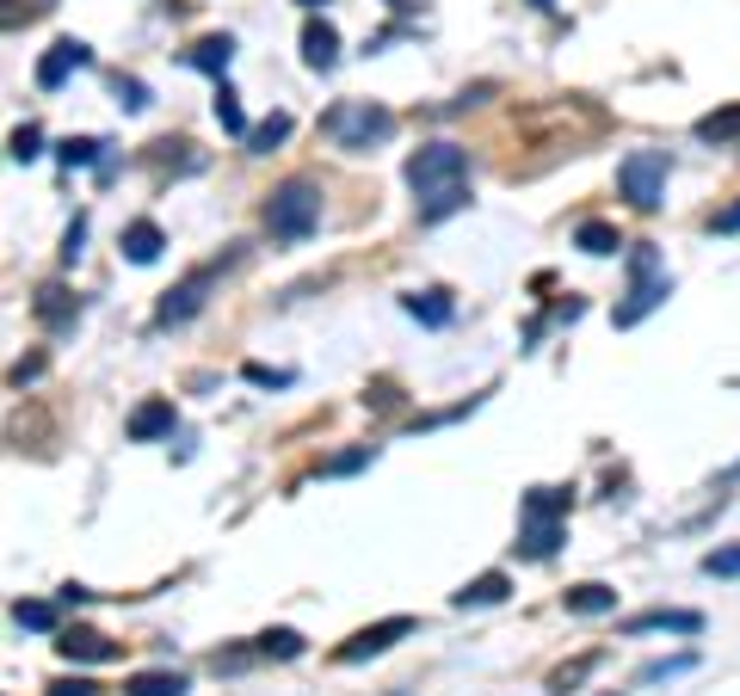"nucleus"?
Listing matches in <instances>:
<instances>
[{"instance_id":"nucleus-1","label":"nucleus","mask_w":740,"mask_h":696,"mask_svg":"<svg viewBox=\"0 0 740 696\" xmlns=\"http://www.w3.org/2000/svg\"><path fill=\"white\" fill-rule=\"evenodd\" d=\"M408 186L420 222H444L470 203V155L457 142H426L420 155H408Z\"/></svg>"},{"instance_id":"nucleus-2","label":"nucleus","mask_w":740,"mask_h":696,"mask_svg":"<svg viewBox=\"0 0 740 696\" xmlns=\"http://www.w3.org/2000/svg\"><path fill=\"white\" fill-rule=\"evenodd\" d=\"M321 222V186L316 179H284L266 203V229L272 241H309Z\"/></svg>"},{"instance_id":"nucleus-3","label":"nucleus","mask_w":740,"mask_h":696,"mask_svg":"<svg viewBox=\"0 0 740 696\" xmlns=\"http://www.w3.org/2000/svg\"><path fill=\"white\" fill-rule=\"evenodd\" d=\"M389 130H395V118L383 106H371V99H346V106L328 111V136L340 148H352V155H371V142H383Z\"/></svg>"},{"instance_id":"nucleus-4","label":"nucleus","mask_w":740,"mask_h":696,"mask_svg":"<svg viewBox=\"0 0 740 696\" xmlns=\"http://www.w3.org/2000/svg\"><path fill=\"white\" fill-rule=\"evenodd\" d=\"M666 302V272H661V253L654 247H630V302L617 309V327H636L648 309Z\"/></svg>"},{"instance_id":"nucleus-5","label":"nucleus","mask_w":740,"mask_h":696,"mask_svg":"<svg viewBox=\"0 0 740 696\" xmlns=\"http://www.w3.org/2000/svg\"><path fill=\"white\" fill-rule=\"evenodd\" d=\"M617 191H623L636 210H661V198H666V155L661 148H636V155H623Z\"/></svg>"},{"instance_id":"nucleus-6","label":"nucleus","mask_w":740,"mask_h":696,"mask_svg":"<svg viewBox=\"0 0 740 696\" xmlns=\"http://www.w3.org/2000/svg\"><path fill=\"white\" fill-rule=\"evenodd\" d=\"M210 290H217V265H205V272H191L186 284H174V290H167V302L155 309V321L161 327H186L191 314L210 302Z\"/></svg>"},{"instance_id":"nucleus-7","label":"nucleus","mask_w":740,"mask_h":696,"mask_svg":"<svg viewBox=\"0 0 740 696\" xmlns=\"http://www.w3.org/2000/svg\"><path fill=\"white\" fill-rule=\"evenodd\" d=\"M413 634V617H383V622H371V629H358L346 641V648L333 653L340 665H358V660H377V653H389L395 641H408Z\"/></svg>"},{"instance_id":"nucleus-8","label":"nucleus","mask_w":740,"mask_h":696,"mask_svg":"<svg viewBox=\"0 0 740 696\" xmlns=\"http://www.w3.org/2000/svg\"><path fill=\"white\" fill-rule=\"evenodd\" d=\"M87 63H93V49L80 44V37H63V44H49V56L37 63V87H44V93H56V87H63L75 68H87Z\"/></svg>"},{"instance_id":"nucleus-9","label":"nucleus","mask_w":740,"mask_h":696,"mask_svg":"<svg viewBox=\"0 0 740 696\" xmlns=\"http://www.w3.org/2000/svg\"><path fill=\"white\" fill-rule=\"evenodd\" d=\"M32 309H37V321H44L49 333H68V327L80 321V302H75V296H68V290H63V284H44V290H37V302H32Z\"/></svg>"},{"instance_id":"nucleus-10","label":"nucleus","mask_w":740,"mask_h":696,"mask_svg":"<svg viewBox=\"0 0 740 696\" xmlns=\"http://www.w3.org/2000/svg\"><path fill=\"white\" fill-rule=\"evenodd\" d=\"M302 63L321 68V75L340 63V32H333L328 19H309V25H302Z\"/></svg>"},{"instance_id":"nucleus-11","label":"nucleus","mask_w":740,"mask_h":696,"mask_svg":"<svg viewBox=\"0 0 740 696\" xmlns=\"http://www.w3.org/2000/svg\"><path fill=\"white\" fill-rule=\"evenodd\" d=\"M56 653H63V660H87V665H106V660H118V648H111V641H106L99 629H63Z\"/></svg>"},{"instance_id":"nucleus-12","label":"nucleus","mask_w":740,"mask_h":696,"mask_svg":"<svg viewBox=\"0 0 740 696\" xmlns=\"http://www.w3.org/2000/svg\"><path fill=\"white\" fill-rule=\"evenodd\" d=\"M174 432V401H142L136 413H130V438L136 444H155V438Z\"/></svg>"},{"instance_id":"nucleus-13","label":"nucleus","mask_w":740,"mask_h":696,"mask_svg":"<svg viewBox=\"0 0 740 696\" xmlns=\"http://www.w3.org/2000/svg\"><path fill=\"white\" fill-rule=\"evenodd\" d=\"M648 629H673V634H697L704 617L697 610H642V617L623 622V634H648Z\"/></svg>"},{"instance_id":"nucleus-14","label":"nucleus","mask_w":740,"mask_h":696,"mask_svg":"<svg viewBox=\"0 0 740 696\" xmlns=\"http://www.w3.org/2000/svg\"><path fill=\"white\" fill-rule=\"evenodd\" d=\"M118 247H124V259H130V265H155V259H161V247H167V234H161L155 222H130Z\"/></svg>"},{"instance_id":"nucleus-15","label":"nucleus","mask_w":740,"mask_h":696,"mask_svg":"<svg viewBox=\"0 0 740 696\" xmlns=\"http://www.w3.org/2000/svg\"><path fill=\"white\" fill-rule=\"evenodd\" d=\"M697 142H709V148H735L740 142V99L722 111H709V118H697Z\"/></svg>"},{"instance_id":"nucleus-16","label":"nucleus","mask_w":740,"mask_h":696,"mask_svg":"<svg viewBox=\"0 0 740 696\" xmlns=\"http://www.w3.org/2000/svg\"><path fill=\"white\" fill-rule=\"evenodd\" d=\"M555 542H562V518H524L519 549H524L531 561H550V555H555Z\"/></svg>"},{"instance_id":"nucleus-17","label":"nucleus","mask_w":740,"mask_h":696,"mask_svg":"<svg viewBox=\"0 0 740 696\" xmlns=\"http://www.w3.org/2000/svg\"><path fill=\"white\" fill-rule=\"evenodd\" d=\"M506 592H512L506 573H482V579H470V586L457 592V610H488V604H500Z\"/></svg>"},{"instance_id":"nucleus-18","label":"nucleus","mask_w":740,"mask_h":696,"mask_svg":"<svg viewBox=\"0 0 740 696\" xmlns=\"http://www.w3.org/2000/svg\"><path fill=\"white\" fill-rule=\"evenodd\" d=\"M401 309H408L420 327H444L451 321V296L444 290H413V296H401Z\"/></svg>"},{"instance_id":"nucleus-19","label":"nucleus","mask_w":740,"mask_h":696,"mask_svg":"<svg viewBox=\"0 0 740 696\" xmlns=\"http://www.w3.org/2000/svg\"><path fill=\"white\" fill-rule=\"evenodd\" d=\"M235 63V37H205V44H191V68H205V75H229Z\"/></svg>"},{"instance_id":"nucleus-20","label":"nucleus","mask_w":740,"mask_h":696,"mask_svg":"<svg viewBox=\"0 0 740 696\" xmlns=\"http://www.w3.org/2000/svg\"><path fill=\"white\" fill-rule=\"evenodd\" d=\"M567 610H574V617H605V610H617V592L599 586V579H586V586L567 592Z\"/></svg>"},{"instance_id":"nucleus-21","label":"nucleus","mask_w":740,"mask_h":696,"mask_svg":"<svg viewBox=\"0 0 740 696\" xmlns=\"http://www.w3.org/2000/svg\"><path fill=\"white\" fill-rule=\"evenodd\" d=\"M574 247L593 253V259H611V253L623 247V234H617L611 222H581V229H574Z\"/></svg>"},{"instance_id":"nucleus-22","label":"nucleus","mask_w":740,"mask_h":696,"mask_svg":"<svg viewBox=\"0 0 740 696\" xmlns=\"http://www.w3.org/2000/svg\"><path fill=\"white\" fill-rule=\"evenodd\" d=\"M191 684L179 678V672H136V678L124 684V696H186Z\"/></svg>"},{"instance_id":"nucleus-23","label":"nucleus","mask_w":740,"mask_h":696,"mask_svg":"<svg viewBox=\"0 0 740 696\" xmlns=\"http://www.w3.org/2000/svg\"><path fill=\"white\" fill-rule=\"evenodd\" d=\"M284 136H290V111H272L266 124H253V130H247V148H253V155H272Z\"/></svg>"},{"instance_id":"nucleus-24","label":"nucleus","mask_w":740,"mask_h":696,"mask_svg":"<svg viewBox=\"0 0 740 696\" xmlns=\"http://www.w3.org/2000/svg\"><path fill=\"white\" fill-rule=\"evenodd\" d=\"M593 672H599V653H581V660H567L562 672H550V691L555 696H567V691H581L586 678H593Z\"/></svg>"},{"instance_id":"nucleus-25","label":"nucleus","mask_w":740,"mask_h":696,"mask_svg":"<svg viewBox=\"0 0 740 696\" xmlns=\"http://www.w3.org/2000/svg\"><path fill=\"white\" fill-rule=\"evenodd\" d=\"M217 124L229 130V136L247 142V111H241V99H235V87H229V80L217 87Z\"/></svg>"},{"instance_id":"nucleus-26","label":"nucleus","mask_w":740,"mask_h":696,"mask_svg":"<svg viewBox=\"0 0 740 696\" xmlns=\"http://www.w3.org/2000/svg\"><path fill=\"white\" fill-rule=\"evenodd\" d=\"M524 518H567V494H555V487H531V494H524Z\"/></svg>"},{"instance_id":"nucleus-27","label":"nucleus","mask_w":740,"mask_h":696,"mask_svg":"<svg viewBox=\"0 0 740 696\" xmlns=\"http://www.w3.org/2000/svg\"><path fill=\"white\" fill-rule=\"evenodd\" d=\"M13 622H19V629H32V634H49V629H56V604H13Z\"/></svg>"},{"instance_id":"nucleus-28","label":"nucleus","mask_w":740,"mask_h":696,"mask_svg":"<svg viewBox=\"0 0 740 696\" xmlns=\"http://www.w3.org/2000/svg\"><path fill=\"white\" fill-rule=\"evenodd\" d=\"M259 653H272V660H297L302 634L297 629H266V634H259Z\"/></svg>"},{"instance_id":"nucleus-29","label":"nucleus","mask_w":740,"mask_h":696,"mask_svg":"<svg viewBox=\"0 0 740 696\" xmlns=\"http://www.w3.org/2000/svg\"><path fill=\"white\" fill-rule=\"evenodd\" d=\"M7 155H13V161H37V155H44V130H37V124L13 130V136H7Z\"/></svg>"},{"instance_id":"nucleus-30","label":"nucleus","mask_w":740,"mask_h":696,"mask_svg":"<svg viewBox=\"0 0 740 696\" xmlns=\"http://www.w3.org/2000/svg\"><path fill=\"white\" fill-rule=\"evenodd\" d=\"M704 573H709V579H740V542H735V549H709Z\"/></svg>"},{"instance_id":"nucleus-31","label":"nucleus","mask_w":740,"mask_h":696,"mask_svg":"<svg viewBox=\"0 0 740 696\" xmlns=\"http://www.w3.org/2000/svg\"><path fill=\"white\" fill-rule=\"evenodd\" d=\"M673 672H692V653H673V660H648L642 672H636V684H661V678H673Z\"/></svg>"},{"instance_id":"nucleus-32","label":"nucleus","mask_w":740,"mask_h":696,"mask_svg":"<svg viewBox=\"0 0 740 696\" xmlns=\"http://www.w3.org/2000/svg\"><path fill=\"white\" fill-rule=\"evenodd\" d=\"M99 148H106V142H93V136H68V142H63V167H93Z\"/></svg>"},{"instance_id":"nucleus-33","label":"nucleus","mask_w":740,"mask_h":696,"mask_svg":"<svg viewBox=\"0 0 740 696\" xmlns=\"http://www.w3.org/2000/svg\"><path fill=\"white\" fill-rule=\"evenodd\" d=\"M241 376H247L253 388H290L297 383V371H272V364H241Z\"/></svg>"},{"instance_id":"nucleus-34","label":"nucleus","mask_w":740,"mask_h":696,"mask_svg":"<svg viewBox=\"0 0 740 696\" xmlns=\"http://www.w3.org/2000/svg\"><path fill=\"white\" fill-rule=\"evenodd\" d=\"M118 106L142 111V106H148V87H142V80H118Z\"/></svg>"},{"instance_id":"nucleus-35","label":"nucleus","mask_w":740,"mask_h":696,"mask_svg":"<svg viewBox=\"0 0 740 696\" xmlns=\"http://www.w3.org/2000/svg\"><path fill=\"white\" fill-rule=\"evenodd\" d=\"M364 463H371V444H364V450H346V456H333L328 475H352V468H364Z\"/></svg>"},{"instance_id":"nucleus-36","label":"nucleus","mask_w":740,"mask_h":696,"mask_svg":"<svg viewBox=\"0 0 740 696\" xmlns=\"http://www.w3.org/2000/svg\"><path fill=\"white\" fill-rule=\"evenodd\" d=\"M80 241H87V222L75 217V222H68V234H63V259H68V265L80 259Z\"/></svg>"},{"instance_id":"nucleus-37","label":"nucleus","mask_w":740,"mask_h":696,"mask_svg":"<svg viewBox=\"0 0 740 696\" xmlns=\"http://www.w3.org/2000/svg\"><path fill=\"white\" fill-rule=\"evenodd\" d=\"M709 229H716V234H740V203H728V210H716V217H709Z\"/></svg>"},{"instance_id":"nucleus-38","label":"nucleus","mask_w":740,"mask_h":696,"mask_svg":"<svg viewBox=\"0 0 740 696\" xmlns=\"http://www.w3.org/2000/svg\"><path fill=\"white\" fill-rule=\"evenodd\" d=\"M49 696H93V684H87V678H63V684H49Z\"/></svg>"},{"instance_id":"nucleus-39","label":"nucleus","mask_w":740,"mask_h":696,"mask_svg":"<svg viewBox=\"0 0 740 696\" xmlns=\"http://www.w3.org/2000/svg\"><path fill=\"white\" fill-rule=\"evenodd\" d=\"M32 376H44V357H32V364H13V388H25Z\"/></svg>"},{"instance_id":"nucleus-40","label":"nucleus","mask_w":740,"mask_h":696,"mask_svg":"<svg viewBox=\"0 0 740 696\" xmlns=\"http://www.w3.org/2000/svg\"><path fill=\"white\" fill-rule=\"evenodd\" d=\"M297 7H309V13H316V7H328V0H297Z\"/></svg>"},{"instance_id":"nucleus-41","label":"nucleus","mask_w":740,"mask_h":696,"mask_svg":"<svg viewBox=\"0 0 740 696\" xmlns=\"http://www.w3.org/2000/svg\"><path fill=\"white\" fill-rule=\"evenodd\" d=\"M537 7H550V0H537Z\"/></svg>"}]
</instances>
